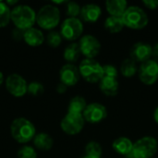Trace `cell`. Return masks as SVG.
<instances>
[{
  "instance_id": "35",
  "label": "cell",
  "mask_w": 158,
  "mask_h": 158,
  "mask_svg": "<svg viewBox=\"0 0 158 158\" xmlns=\"http://www.w3.org/2000/svg\"><path fill=\"white\" fill-rule=\"evenodd\" d=\"M154 118H155V121L158 124V107H156V109L154 112Z\"/></svg>"
},
{
  "instance_id": "37",
  "label": "cell",
  "mask_w": 158,
  "mask_h": 158,
  "mask_svg": "<svg viewBox=\"0 0 158 158\" xmlns=\"http://www.w3.org/2000/svg\"><path fill=\"white\" fill-rule=\"evenodd\" d=\"M6 3L7 6H8V5H15V4L18 3V1H6Z\"/></svg>"
},
{
  "instance_id": "29",
  "label": "cell",
  "mask_w": 158,
  "mask_h": 158,
  "mask_svg": "<svg viewBox=\"0 0 158 158\" xmlns=\"http://www.w3.org/2000/svg\"><path fill=\"white\" fill-rule=\"evenodd\" d=\"M44 85L39 82V81H31L28 84V90L27 93H29L30 94L33 95V96H37L40 95L41 94L44 93Z\"/></svg>"
},
{
  "instance_id": "12",
  "label": "cell",
  "mask_w": 158,
  "mask_h": 158,
  "mask_svg": "<svg viewBox=\"0 0 158 158\" xmlns=\"http://www.w3.org/2000/svg\"><path fill=\"white\" fill-rule=\"evenodd\" d=\"M84 120L89 123H98L104 120L107 116V110L105 106L99 103H92L88 105L82 113Z\"/></svg>"
},
{
  "instance_id": "21",
  "label": "cell",
  "mask_w": 158,
  "mask_h": 158,
  "mask_svg": "<svg viewBox=\"0 0 158 158\" xmlns=\"http://www.w3.org/2000/svg\"><path fill=\"white\" fill-rule=\"evenodd\" d=\"M125 27L121 17L109 16L105 21V28L111 33H118Z\"/></svg>"
},
{
  "instance_id": "18",
  "label": "cell",
  "mask_w": 158,
  "mask_h": 158,
  "mask_svg": "<svg viewBox=\"0 0 158 158\" xmlns=\"http://www.w3.org/2000/svg\"><path fill=\"white\" fill-rule=\"evenodd\" d=\"M106 6L113 17H122L128 8V3L125 0H108L106 2Z\"/></svg>"
},
{
  "instance_id": "28",
  "label": "cell",
  "mask_w": 158,
  "mask_h": 158,
  "mask_svg": "<svg viewBox=\"0 0 158 158\" xmlns=\"http://www.w3.org/2000/svg\"><path fill=\"white\" fill-rule=\"evenodd\" d=\"M19 158H37V153L31 146L25 145L18 151Z\"/></svg>"
},
{
  "instance_id": "20",
  "label": "cell",
  "mask_w": 158,
  "mask_h": 158,
  "mask_svg": "<svg viewBox=\"0 0 158 158\" xmlns=\"http://www.w3.org/2000/svg\"><path fill=\"white\" fill-rule=\"evenodd\" d=\"M33 143L35 147L42 151H48L53 147V138L45 132H40L33 138Z\"/></svg>"
},
{
  "instance_id": "9",
  "label": "cell",
  "mask_w": 158,
  "mask_h": 158,
  "mask_svg": "<svg viewBox=\"0 0 158 158\" xmlns=\"http://www.w3.org/2000/svg\"><path fill=\"white\" fill-rule=\"evenodd\" d=\"M5 83L7 92L15 97H21L27 93L28 83L26 80L18 73L8 75Z\"/></svg>"
},
{
  "instance_id": "38",
  "label": "cell",
  "mask_w": 158,
  "mask_h": 158,
  "mask_svg": "<svg viewBox=\"0 0 158 158\" xmlns=\"http://www.w3.org/2000/svg\"><path fill=\"white\" fill-rule=\"evenodd\" d=\"M83 158H98V157H94V156H85Z\"/></svg>"
},
{
  "instance_id": "5",
  "label": "cell",
  "mask_w": 158,
  "mask_h": 158,
  "mask_svg": "<svg viewBox=\"0 0 158 158\" xmlns=\"http://www.w3.org/2000/svg\"><path fill=\"white\" fill-rule=\"evenodd\" d=\"M79 70L81 76L90 83L98 82L104 77L103 66L93 58L83 59L79 66Z\"/></svg>"
},
{
  "instance_id": "10",
  "label": "cell",
  "mask_w": 158,
  "mask_h": 158,
  "mask_svg": "<svg viewBox=\"0 0 158 158\" xmlns=\"http://www.w3.org/2000/svg\"><path fill=\"white\" fill-rule=\"evenodd\" d=\"M139 78L146 85H152L158 80V62L149 59L141 64L139 68Z\"/></svg>"
},
{
  "instance_id": "15",
  "label": "cell",
  "mask_w": 158,
  "mask_h": 158,
  "mask_svg": "<svg viewBox=\"0 0 158 158\" xmlns=\"http://www.w3.org/2000/svg\"><path fill=\"white\" fill-rule=\"evenodd\" d=\"M23 40L27 44L31 46H39L44 43V35L41 30L32 27L24 31Z\"/></svg>"
},
{
  "instance_id": "30",
  "label": "cell",
  "mask_w": 158,
  "mask_h": 158,
  "mask_svg": "<svg viewBox=\"0 0 158 158\" xmlns=\"http://www.w3.org/2000/svg\"><path fill=\"white\" fill-rule=\"evenodd\" d=\"M81 7L80 5L76 2H69L67 5V15L69 18H77L79 15H81Z\"/></svg>"
},
{
  "instance_id": "24",
  "label": "cell",
  "mask_w": 158,
  "mask_h": 158,
  "mask_svg": "<svg viewBox=\"0 0 158 158\" xmlns=\"http://www.w3.org/2000/svg\"><path fill=\"white\" fill-rule=\"evenodd\" d=\"M120 70L124 77H127V78L133 77L138 70L136 62L131 58H126L121 64Z\"/></svg>"
},
{
  "instance_id": "34",
  "label": "cell",
  "mask_w": 158,
  "mask_h": 158,
  "mask_svg": "<svg viewBox=\"0 0 158 158\" xmlns=\"http://www.w3.org/2000/svg\"><path fill=\"white\" fill-rule=\"evenodd\" d=\"M152 56L156 58L155 60H158V43H156L154 46H153V51H152Z\"/></svg>"
},
{
  "instance_id": "23",
  "label": "cell",
  "mask_w": 158,
  "mask_h": 158,
  "mask_svg": "<svg viewBox=\"0 0 158 158\" xmlns=\"http://www.w3.org/2000/svg\"><path fill=\"white\" fill-rule=\"evenodd\" d=\"M86 100L82 96H75L73 97L69 104V113H75V114H82L86 108Z\"/></svg>"
},
{
  "instance_id": "22",
  "label": "cell",
  "mask_w": 158,
  "mask_h": 158,
  "mask_svg": "<svg viewBox=\"0 0 158 158\" xmlns=\"http://www.w3.org/2000/svg\"><path fill=\"white\" fill-rule=\"evenodd\" d=\"M81 49L79 46V44L76 43H72L70 44H69L65 50H64V58L70 64H72L73 62L77 61L80 57L81 55Z\"/></svg>"
},
{
  "instance_id": "7",
  "label": "cell",
  "mask_w": 158,
  "mask_h": 158,
  "mask_svg": "<svg viewBox=\"0 0 158 158\" xmlns=\"http://www.w3.org/2000/svg\"><path fill=\"white\" fill-rule=\"evenodd\" d=\"M84 118L82 114L69 113L62 118L60 126L62 131L69 135H76L80 133L84 127Z\"/></svg>"
},
{
  "instance_id": "17",
  "label": "cell",
  "mask_w": 158,
  "mask_h": 158,
  "mask_svg": "<svg viewBox=\"0 0 158 158\" xmlns=\"http://www.w3.org/2000/svg\"><path fill=\"white\" fill-rule=\"evenodd\" d=\"M100 90L107 96H115L118 92V81L117 78L103 77L99 81Z\"/></svg>"
},
{
  "instance_id": "27",
  "label": "cell",
  "mask_w": 158,
  "mask_h": 158,
  "mask_svg": "<svg viewBox=\"0 0 158 158\" xmlns=\"http://www.w3.org/2000/svg\"><path fill=\"white\" fill-rule=\"evenodd\" d=\"M47 44L52 47H57L62 42V36L59 32L56 31H51L46 37Z\"/></svg>"
},
{
  "instance_id": "4",
  "label": "cell",
  "mask_w": 158,
  "mask_h": 158,
  "mask_svg": "<svg viewBox=\"0 0 158 158\" xmlns=\"http://www.w3.org/2000/svg\"><path fill=\"white\" fill-rule=\"evenodd\" d=\"M125 27L132 30H141L148 24V16L145 11L138 6H128L121 17Z\"/></svg>"
},
{
  "instance_id": "33",
  "label": "cell",
  "mask_w": 158,
  "mask_h": 158,
  "mask_svg": "<svg viewBox=\"0 0 158 158\" xmlns=\"http://www.w3.org/2000/svg\"><path fill=\"white\" fill-rule=\"evenodd\" d=\"M67 87H68V86H66L65 84H63L62 82H60V83L56 86V91H57L59 94H63V93H65V92L67 91Z\"/></svg>"
},
{
  "instance_id": "8",
  "label": "cell",
  "mask_w": 158,
  "mask_h": 158,
  "mask_svg": "<svg viewBox=\"0 0 158 158\" xmlns=\"http://www.w3.org/2000/svg\"><path fill=\"white\" fill-rule=\"evenodd\" d=\"M83 31V24L78 18H68L61 25L60 34L66 40L74 41L81 37Z\"/></svg>"
},
{
  "instance_id": "36",
  "label": "cell",
  "mask_w": 158,
  "mask_h": 158,
  "mask_svg": "<svg viewBox=\"0 0 158 158\" xmlns=\"http://www.w3.org/2000/svg\"><path fill=\"white\" fill-rule=\"evenodd\" d=\"M3 81H4V75H3L2 71H0V85L3 83Z\"/></svg>"
},
{
  "instance_id": "19",
  "label": "cell",
  "mask_w": 158,
  "mask_h": 158,
  "mask_svg": "<svg viewBox=\"0 0 158 158\" xmlns=\"http://www.w3.org/2000/svg\"><path fill=\"white\" fill-rule=\"evenodd\" d=\"M112 147L119 155L131 156L133 149V143L127 137H119L114 141Z\"/></svg>"
},
{
  "instance_id": "25",
  "label": "cell",
  "mask_w": 158,
  "mask_h": 158,
  "mask_svg": "<svg viewBox=\"0 0 158 158\" xmlns=\"http://www.w3.org/2000/svg\"><path fill=\"white\" fill-rule=\"evenodd\" d=\"M11 20V9L6 2L0 1V28L6 27Z\"/></svg>"
},
{
  "instance_id": "3",
  "label": "cell",
  "mask_w": 158,
  "mask_h": 158,
  "mask_svg": "<svg viewBox=\"0 0 158 158\" xmlns=\"http://www.w3.org/2000/svg\"><path fill=\"white\" fill-rule=\"evenodd\" d=\"M60 21V11L54 5L43 6L36 14L37 24L45 30H52L58 25Z\"/></svg>"
},
{
  "instance_id": "14",
  "label": "cell",
  "mask_w": 158,
  "mask_h": 158,
  "mask_svg": "<svg viewBox=\"0 0 158 158\" xmlns=\"http://www.w3.org/2000/svg\"><path fill=\"white\" fill-rule=\"evenodd\" d=\"M153 47L143 42H139L133 44L131 49V58L133 59L135 62L143 63L150 59L152 56Z\"/></svg>"
},
{
  "instance_id": "39",
  "label": "cell",
  "mask_w": 158,
  "mask_h": 158,
  "mask_svg": "<svg viewBox=\"0 0 158 158\" xmlns=\"http://www.w3.org/2000/svg\"><path fill=\"white\" fill-rule=\"evenodd\" d=\"M153 158H155V157H153Z\"/></svg>"
},
{
  "instance_id": "6",
  "label": "cell",
  "mask_w": 158,
  "mask_h": 158,
  "mask_svg": "<svg viewBox=\"0 0 158 158\" xmlns=\"http://www.w3.org/2000/svg\"><path fill=\"white\" fill-rule=\"evenodd\" d=\"M158 150V143L156 138L145 136L133 143L131 158H153Z\"/></svg>"
},
{
  "instance_id": "16",
  "label": "cell",
  "mask_w": 158,
  "mask_h": 158,
  "mask_svg": "<svg viewBox=\"0 0 158 158\" xmlns=\"http://www.w3.org/2000/svg\"><path fill=\"white\" fill-rule=\"evenodd\" d=\"M101 7L96 4H87L81 9V17L86 22H95L101 16Z\"/></svg>"
},
{
  "instance_id": "11",
  "label": "cell",
  "mask_w": 158,
  "mask_h": 158,
  "mask_svg": "<svg viewBox=\"0 0 158 158\" xmlns=\"http://www.w3.org/2000/svg\"><path fill=\"white\" fill-rule=\"evenodd\" d=\"M79 46L81 53L86 56V58H94L101 50V44L99 40L91 34L82 36L80 40Z\"/></svg>"
},
{
  "instance_id": "2",
  "label": "cell",
  "mask_w": 158,
  "mask_h": 158,
  "mask_svg": "<svg viewBox=\"0 0 158 158\" xmlns=\"http://www.w3.org/2000/svg\"><path fill=\"white\" fill-rule=\"evenodd\" d=\"M10 132L12 137L19 143H26L36 135L34 125L25 118H18L14 119L10 125Z\"/></svg>"
},
{
  "instance_id": "13",
  "label": "cell",
  "mask_w": 158,
  "mask_h": 158,
  "mask_svg": "<svg viewBox=\"0 0 158 158\" xmlns=\"http://www.w3.org/2000/svg\"><path fill=\"white\" fill-rule=\"evenodd\" d=\"M59 77L60 81L66 86H74L78 83L81 77L79 68L73 64L68 63L61 68Z\"/></svg>"
},
{
  "instance_id": "31",
  "label": "cell",
  "mask_w": 158,
  "mask_h": 158,
  "mask_svg": "<svg viewBox=\"0 0 158 158\" xmlns=\"http://www.w3.org/2000/svg\"><path fill=\"white\" fill-rule=\"evenodd\" d=\"M104 69V76L105 77H111L117 78L118 77V70L115 66L113 65H105L103 66Z\"/></svg>"
},
{
  "instance_id": "32",
  "label": "cell",
  "mask_w": 158,
  "mask_h": 158,
  "mask_svg": "<svg viewBox=\"0 0 158 158\" xmlns=\"http://www.w3.org/2000/svg\"><path fill=\"white\" fill-rule=\"evenodd\" d=\"M143 4L149 9L155 10L158 8V0H143Z\"/></svg>"
},
{
  "instance_id": "26",
  "label": "cell",
  "mask_w": 158,
  "mask_h": 158,
  "mask_svg": "<svg viewBox=\"0 0 158 158\" xmlns=\"http://www.w3.org/2000/svg\"><path fill=\"white\" fill-rule=\"evenodd\" d=\"M85 152H86V156L100 158L102 155V147L98 143L92 141L87 143L85 147Z\"/></svg>"
},
{
  "instance_id": "1",
  "label": "cell",
  "mask_w": 158,
  "mask_h": 158,
  "mask_svg": "<svg viewBox=\"0 0 158 158\" xmlns=\"http://www.w3.org/2000/svg\"><path fill=\"white\" fill-rule=\"evenodd\" d=\"M11 20L17 29L24 31L33 27L36 22V13L28 5H19L11 9Z\"/></svg>"
}]
</instances>
